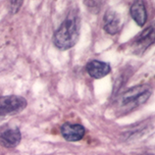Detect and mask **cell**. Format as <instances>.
Segmentation results:
<instances>
[{
    "mask_svg": "<svg viewBox=\"0 0 155 155\" xmlns=\"http://www.w3.org/2000/svg\"><path fill=\"white\" fill-rule=\"evenodd\" d=\"M104 30L107 34L115 35L120 31V18L113 10H108L104 15Z\"/></svg>",
    "mask_w": 155,
    "mask_h": 155,
    "instance_id": "9",
    "label": "cell"
},
{
    "mask_svg": "<svg viewBox=\"0 0 155 155\" xmlns=\"http://www.w3.org/2000/svg\"><path fill=\"white\" fill-rule=\"evenodd\" d=\"M154 42V29L149 27L141 32L133 41V48L137 53H143Z\"/></svg>",
    "mask_w": 155,
    "mask_h": 155,
    "instance_id": "4",
    "label": "cell"
},
{
    "mask_svg": "<svg viewBox=\"0 0 155 155\" xmlns=\"http://www.w3.org/2000/svg\"><path fill=\"white\" fill-rule=\"evenodd\" d=\"M84 3L87 5V7L89 8V10L92 13H98L102 6L101 4L103 3V2H101V1H85Z\"/></svg>",
    "mask_w": 155,
    "mask_h": 155,
    "instance_id": "10",
    "label": "cell"
},
{
    "mask_svg": "<svg viewBox=\"0 0 155 155\" xmlns=\"http://www.w3.org/2000/svg\"><path fill=\"white\" fill-rule=\"evenodd\" d=\"M130 13L138 26L143 27L147 21V10L142 1L134 2L130 8Z\"/></svg>",
    "mask_w": 155,
    "mask_h": 155,
    "instance_id": "8",
    "label": "cell"
},
{
    "mask_svg": "<svg viewBox=\"0 0 155 155\" xmlns=\"http://www.w3.org/2000/svg\"><path fill=\"white\" fill-rule=\"evenodd\" d=\"M87 73L94 79H102L111 71V66L100 60H91L86 65Z\"/></svg>",
    "mask_w": 155,
    "mask_h": 155,
    "instance_id": "7",
    "label": "cell"
},
{
    "mask_svg": "<svg viewBox=\"0 0 155 155\" xmlns=\"http://www.w3.org/2000/svg\"><path fill=\"white\" fill-rule=\"evenodd\" d=\"M61 136L68 142H78L82 140L86 134V130L79 124H63L60 128Z\"/></svg>",
    "mask_w": 155,
    "mask_h": 155,
    "instance_id": "5",
    "label": "cell"
},
{
    "mask_svg": "<svg viewBox=\"0 0 155 155\" xmlns=\"http://www.w3.org/2000/svg\"><path fill=\"white\" fill-rule=\"evenodd\" d=\"M150 96L151 89L148 85L135 86L118 97L115 102V110L121 114L129 113L143 105L150 98Z\"/></svg>",
    "mask_w": 155,
    "mask_h": 155,
    "instance_id": "2",
    "label": "cell"
},
{
    "mask_svg": "<svg viewBox=\"0 0 155 155\" xmlns=\"http://www.w3.org/2000/svg\"><path fill=\"white\" fill-rule=\"evenodd\" d=\"M21 133L18 127L9 128L0 134V144L6 148H15L21 143Z\"/></svg>",
    "mask_w": 155,
    "mask_h": 155,
    "instance_id": "6",
    "label": "cell"
},
{
    "mask_svg": "<svg viewBox=\"0 0 155 155\" xmlns=\"http://www.w3.org/2000/svg\"><path fill=\"white\" fill-rule=\"evenodd\" d=\"M27 100L21 96H0V120L7 116L21 113L27 107Z\"/></svg>",
    "mask_w": 155,
    "mask_h": 155,
    "instance_id": "3",
    "label": "cell"
},
{
    "mask_svg": "<svg viewBox=\"0 0 155 155\" xmlns=\"http://www.w3.org/2000/svg\"><path fill=\"white\" fill-rule=\"evenodd\" d=\"M21 4H23V1H12L10 2V12L16 13L21 8Z\"/></svg>",
    "mask_w": 155,
    "mask_h": 155,
    "instance_id": "11",
    "label": "cell"
},
{
    "mask_svg": "<svg viewBox=\"0 0 155 155\" xmlns=\"http://www.w3.org/2000/svg\"><path fill=\"white\" fill-rule=\"evenodd\" d=\"M81 18L76 10L71 12L53 35L54 45L60 50H68L79 41Z\"/></svg>",
    "mask_w": 155,
    "mask_h": 155,
    "instance_id": "1",
    "label": "cell"
}]
</instances>
